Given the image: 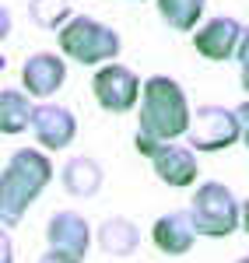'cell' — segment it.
<instances>
[{"mask_svg":"<svg viewBox=\"0 0 249 263\" xmlns=\"http://www.w3.org/2000/svg\"><path fill=\"white\" fill-rule=\"evenodd\" d=\"M189 214L197 221V232L204 239H225L235 232V224L242 221V207L235 203L228 186L221 182H204L197 193H193V203H189Z\"/></svg>","mask_w":249,"mask_h":263,"instance_id":"4","label":"cell"},{"mask_svg":"<svg viewBox=\"0 0 249 263\" xmlns=\"http://www.w3.org/2000/svg\"><path fill=\"white\" fill-rule=\"evenodd\" d=\"M32 130H35V141H39L46 151H63L67 144L78 137V120H74L70 109L53 105V102H42V105H35Z\"/></svg>","mask_w":249,"mask_h":263,"instance_id":"8","label":"cell"},{"mask_svg":"<svg viewBox=\"0 0 249 263\" xmlns=\"http://www.w3.org/2000/svg\"><path fill=\"white\" fill-rule=\"evenodd\" d=\"M56 42H60L63 57H70L74 63H84V67L116 60L120 46H123L120 32H112L109 25H102L95 18H84V14L67 21L60 28V35H56Z\"/></svg>","mask_w":249,"mask_h":263,"instance_id":"3","label":"cell"},{"mask_svg":"<svg viewBox=\"0 0 249 263\" xmlns=\"http://www.w3.org/2000/svg\"><path fill=\"white\" fill-rule=\"evenodd\" d=\"M99 249L109 253V256H130L137 246H141V232L137 224L126 221V218H105L99 224Z\"/></svg>","mask_w":249,"mask_h":263,"instance_id":"14","label":"cell"},{"mask_svg":"<svg viewBox=\"0 0 249 263\" xmlns=\"http://www.w3.org/2000/svg\"><path fill=\"white\" fill-rule=\"evenodd\" d=\"M91 91H95V99H99V105L105 112H130L144 95L137 74L130 67H120V63L99 67L95 78H91Z\"/></svg>","mask_w":249,"mask_h":263,"instance_id":"6","label":"cell"},{"mask_svg":"<svg viewBox=\"0 0 249 263\" xmlns=\"http://www.w3.org/2000/svg\"><path fill=\"white\" fill-rule=\"evenodd\" d=\"M63 81H67V67H63V60L56 53H35V57H28L25 67H21V84L35 99L56 95L63 88Z\"/></svg>","mask_w":249,"mask_h":263,"instance_id":"11","label":"cell"},{"mask_svg":"<svg viewBox=\"0 0 249 263\" xmlns=\"http://www.w3.org/2000/svg\"><path fill=\"white\" fill-rule=\"evenodd\" d=\"M155 172L165 186H189L197 179V158H193V147H183L176 141L158 144V151L151 155Z\"/></svg>","mask_w":249,"mask_h":263,"instance_id":"12","label":"cell"},{"mask_svg":"<svg viewBox=\"0 0 249 263\" xmlns=\"http://www.w3.org/2000/svg\"><path fill=\"white\" fill-rule=\"evenodd\" d=\"M46 239H49V249L67 253L74 260H84L88 242H91V228H88V221H84L81 214L60 211V214H53L49 224H46Z\"/></svg>","mask_w":249,"mask_h":263,"instance_id":"9","label":"cell"},{"mask_svg":"<svg viewBox=\"0 0 249 263\" xmlns=\"http://www.w3.org/2000/svg\"><path fill=\"white\" fill-rule=\"evenodd\" d=\"M242 228H246V232H249V200L242 203Z\"/></svg>","mask_w":249,"mask_h":263,"instance_id":"21","label":"cell"},{"mask_svg":"<svg viewBox=\"0 0 249 263\" xmlns=\"http://www.w3.org/2000/svg\"><path fill=\"white\" fill-rule=\"evenodd\" d=\"M49 179H53V165L35 147H21L7 158L4 176H0V221H4V232L14 228L25 218L28 203L49 186Z\"/></svg>","mask_w":249,"mask_h":263,"instance_id":"1","label":"cell"},{"mask_svg":"<svg viewBox=\"0 0 249 263\" xmlns=\"http://www.w3.org/2000/svg\"><path fill=\"white\" fill-rule=\"evenodd\" d=\"M189 105L183 88L172 78H147L144 95H141V134L155 137V141H176L189 130Z\"/></svg>","mask_w":249,"mask_h":263,"instance_id":"2","label":"cell"},{"mask_svg":"<svg viewBox=\"0 0 249 263\" xmlns=\"http://www.w3.org/2000/svg\"><path fill=\"white\" fill-rule=\"evenodd\" d=\"M235 263H249V256H242V260H235Z\"/></svg>","mask_w":249,"mask_h":263,"instance_id":"22","label":"cell"},{"mask_svg":"<svg viewBox=\"0 0 249 263\" xmlns=\"http://www.w3.org/2000/svg\"><path fill=\"white\" fill-rule=\"evenodd\" d=\"M39 263H81V260H74V256H67V253H56V249H49V253H42Z\"/></svg>","mask_w":249,"mask_h":263,"instance_id":"19","label":"cell"},{"mask_svg":"<svg viewBox=\"0 0 249 263\" xmlns=\"http://www.w3.org/2000/svg\"><path fill=\"white\" fill-rule=\"evenodd\" d=\"M204 7H207V0H158L162 21L176 32H193L197 21L204 18Z\"/></svg>","mask_w":249,"mask_h":263,"instance_id":"16","label":"cell"},{"mask_svg":"<svg viewBox=\"0 0 249 263\" xmlns=\"http://www.w3.org/2000/svg\"><path fill=\"white\" fill-rule=\"evenodd\" d=\"M242 137V120L239 112H232L225 105H200L193 112V123L186 130V141L193 151H204V155H214V151H225Z\"/></svg>","mask_w":249,"mask_h":263,"instance_id":"5","label":"cell"},{"mask_svg":"<svg viewBox=\"0 0 249 263\" xmlns=\"http://www.w3.org/2000/svg\"><path fill=\"white\" fill-rule=\"evenodd\" d=\"M239 74H242V88L249 91V35L242 42V49H239Z\"/></svg>","mask_w":249,"mask_h":263,"instance_id":"18","label":"cell"},{"mask_svg":"<svg viewBox=\"0 0 249 263\" xmlns=\"http://www.w3.org/2000/svg\"><path fill=\"white\" fill-rule=\"evenodd\" d=\"M235 112H239V120H242V144L249 147V102H242Z\"/></svg>","mask_w":249,"mask_h":263,"instance_id":"20","label":"cell"},{"mask_svg":"<svg viewBox=\"0 0 249 263\" xmlns=\"http://www.w3.org/2000/svg\"><path fill=\"white\" fill-rule=\"evenodd\" d=\"M246 28L239 25L235 18H210L197 35H193V49L204 57V60H232V57H239V49H242V42H246Z\"/></svg>","mask_w":249,"mask_h":263,"instance_id":"7","label":"cell"},{"mask_svg":"<svg viewBox=\"0 0 249 263\" xmlns=\"http://www.w3.org/2000/svg\"><path fill=\"white\" fill-rule=\"evenodd\" d=\"M28 18L39 28H63L70 18V4L67 0H28Z\"/></svg>","mask_w":249,"mask_h":263,"instance_id":"17","label":"cell"},{"mask_svg":"<svg viewBox=\"0 0 249 263\" xmlns=\"http://www.w3.org/2000/svg\"><path fill=\"white\" fill-rule=\"evenodd\" d=\"M63 190L70 197H95L102 190V165L88 155H74L63 165Z\"/></svg>","mask_w":249,"mask_h":263,"instance_id":"13","label":"cell"},{"mask_svg":"<svg viewBox=\"0 0 249 263\" xmlns=\"http://www.w3.org/2000/svg\"><path fill=\"white\" fill-rule=\"evenodd\" d=\"M197 221H193V214L189 211H172V214H162L155 228H151V242L158 246L165 256H183L193 249L197 242Z\"/></svg>","mask_w":249,"mask_h":263,"instance_id":"10","label":"cell"},{"mask_svg":"<svg viewBox=\"0 0 249 263\" xmlns=\"http://www.w3.org/2000/svg\"><path fill=\"white\" fill-rule=\"evenodd\" d=\"M32 116H35V105L28 102V95H21L14 88L0 91V130H4V137H14L21 130H28Z\"/></svg>","mask_w":249,"mask_h":263,"instance_id":"15","label":"cell"}]
</instances>
